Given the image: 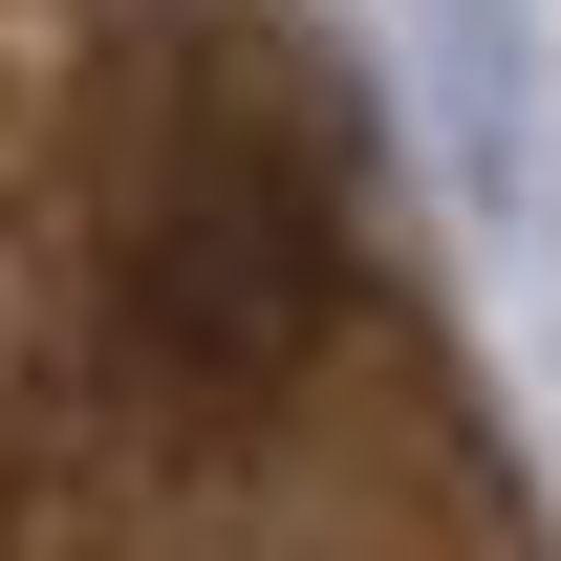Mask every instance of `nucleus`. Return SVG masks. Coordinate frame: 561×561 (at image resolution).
<instances>
[{"label":"nucleus","mask_w":561,"mask_h":561,"mask_svg":"<svg viewBox=\"0 0 561 561\" xmlns=\"http://www.w3.org/2000/svg\"><path fill=\"white\" fill-rule=\"evenodd\" d=\"M108 324H130L151 389H195V411H260L280 367L346 324V195H324V151L195 87V108H151V151L108 173Z\"/></svg>","instance_id":"obj_1"}]
</instances>
